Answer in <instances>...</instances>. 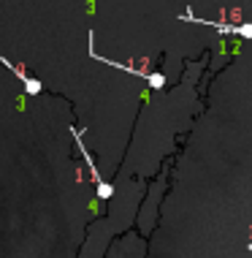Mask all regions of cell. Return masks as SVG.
Here are the masks:
<instances>
[{"label":"cell","instance_id":"1","mask_svg":"<svg viewBox=\"0 0 252 258\" xmlns=\"http://www.w3.org/2000/svg\"><path fill=\"white\" fill-rule=\"evenodd\" d=\"M73 136H76V144H79V150H81L84 160L90 163V171H93V179H95V185H98V196H101V199H111V193H114V187H111V185H106L101 177H98V171H95V163H93V158H90V152L84 150V142H81V136L76 134V131H73Z\"/></svg>","mask_w":252,"mask_h":258},{"label":"cell","instance_id":"2","mask_svg":"<svg viewBox=\"0 0 252 258\" xmlns=\"http://www.w3.org/2000/svg\"><path fill=\"white\" fill-rule=\"evenodd\" d=\"M0 62H3L6 68H11V71H14V76H17L19 82H25V90H27V93H30V95H38V93H41V82H38V79H33V76L27 74L25 68L14 66V62H11V60H6L3 54H0Z\"/></svg>","mask_w":252,"mask_h":258},{"label":"cell","instance_id":"3","mask_svg":"<svg viewBox=\"0 0 252 258\" xmlns=\"http://www.w3.org/2000/svg\"><path fill=\"white\" fill-rule=\"evenodd\" d=\"M149 85H152V87H163V76H160V74H152V76H149Z\"/></svg>","mask_w":252,"mask_h":258}]
</instances>
